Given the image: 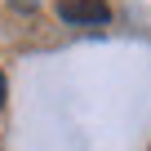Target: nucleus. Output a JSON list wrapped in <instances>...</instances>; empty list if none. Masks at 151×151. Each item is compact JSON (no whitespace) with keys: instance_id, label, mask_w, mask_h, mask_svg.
<instances>
[{"instance_id":"nucleus-1","label":"nucleus","mask_w":151,"mask_h":151,"mask_svg":"<svg viewBox=\"0 0 151 151\" xmlns=\"http://www.w3.org/2000/svg\"><path fill=\"white\" fill-rule=\"evenodd\" d=\"M58 18L80 22V27H102L111 18V9H107V0H58Z\"/></svg>"},{"instance_id":"nucleus-2","label":"nucleus","mask_w":151,"mask_h":151,"mask_svg":"<svg viewBox=\"0 0 151 151\" xmlns=\"http://www.w3.org/2000/svg\"><path fill=\"white\" fill-rule=\"evenodd\" d=\"M14 9H22V14H31V9H40V0H9Z\"/></svg>"},{"instance_id":"nucleus-3","label":"nucleus","mask_w":151,"mask_h":151,"mask_svg":"<svg viewBox=\"0 0 151 151\" xmlns=\"http://www.w3.org/2000/svg\"><path fill=\"white\" fill-rule=\"evenodd\" d=\"M5 98H9V85H5V71H0V107H5Z\"/></svg>"}]
</instances>
